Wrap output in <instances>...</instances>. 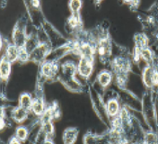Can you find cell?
Here are the masks:
<instances>
[{
	"label": "cell",
	"mask_w": 158,
	"mask_h": 144,
	"mask_svg": "<svg viewBox=\"0 0 158 144\" xmlns=\"http://www.w3.org/2000/svg\"><path fill=\"white\" fill-rule=\"evenodd\" d=\"M12 37H13L14 44L16 45L18 48L25 46L28 36H27L26 32H25V26L24 25L23 26V24L20 22L15 24V28L13 30Z\"/></svg>",
	"instance_id": "1"
},
{
	"label": "cell",
	"mask_w": 158,
	"mask_h": 144,
	"mask_svg": "<svg viewBox=\"0 0 158 144\" xmlns=\"http://www.w3.org/2000/svg\"><path fill=\"white\" fill-rule=\"evenodd\" d=\"M50 52L49 46L46 42H40L38 46L30 53V60L33 62H40Z\"/></svg>",
	"instance_id": "2"
},
{
	"label": "cell",
	"mask_w": 158,
	"mask_h": 144,
	"mask_svg": "<svg viewBox=\"0 0 158 144\" xmlns=\"http://www.w3.org/2000/svg\"><path fill=\"white\" fill-rule=\"evenodd\" d=\"M93 69H94V59L85 57L80 58L77 65V71L82 77H90L93 72Z\"/></svg>",
	"instance_id": "3"
},
{
	"label": "cell",
	"mask_w": 158,
	"mask_h": 144,
	"mask_svg": "<svg viewBox=\"0 0 158 144\" xmlns=\"http://www.w3.org/2000/svg\"><path fill=\"white\" fill-rule=\"evenodd\" d=\"M59 67L55 60H45L41 63L40 71L45 77H53L58 72Z\"/></svg>",
	"instance_id": "4"
},
{
	"label": "cell",
	"mask_w": 158,
	"mask_h": 144,
	"mask_svg": "<svg viewBox=\"0 0 158 144\" xmlns=\"http://www.w3.org/2000/svg\"><path fill=\"white\" fill-rule=\"evenodd\" d=\"M18 55H19V48L13 44H7L5 49V55L4 58H6L11 63L15 62V60H18Z\"/></svg>",
	"instance_id": "5"
},
{
	"label": "cell",
	"mask_w": 158,
	"mask_h": 144,
	"mask_svg": "<svg viewBox=\"0 0 158 144\" xmlns=\"http://www.w3.org/2000/svg\"><path fill=\"white\" fill-rule=\"evenodd\" d=\"M78 135V130L77 128L70 127L64 131L63 142L64 144H74Z\"/></svg>",
	"instance_id": "6"
},
{
	"label": "cell",
	"mask_w": 158,
	"mask_h": 144,
	"mask_svg": "<svg viewBox=\"0 0 158 144\" xmlns=\"http://www.w3.org/2000/svg\"><path fill=\"white\" fill-rule=\"evenodd\" d=\"M155 70L152 66L148 65L147 67L144 68L143 73H142V79L144 84L148 87H152L154 86L153 83V78H154V74H155Z\"/></svg>",
	"instance_id": "7"
},
{
	"label": "cell",
	"mask_w": 158,
	"mask_h": 144,
	"mask_svg": "<svg viewBox=\"0 0 158 144\" xmlns=\"http://www.w3.org/2000/svg\"><path fill=\"white\" fill-rule=\"evenodd\" d=\"M36 115H43L45 113L44 101L41 97H36L32 101V106L31 109Z\"/></svg>",
	"instance_id": "8"
},
{
	"label": "cell",
	"mask_w": 158,
	"mask_h": 144,
	"mask_svg": "<svg viewBox=\"0 0 158 144\" xmlns=\"http://www.w3.org/2000/svg\"><path fill=\"white\" fill-rule=\"evenodd\" d=\"M11 73V62L8 61L6 58H2L0 63V76L1 78L6 80L7 79Z\"/></svg>",
	"instance_id": "9"
},
{
	"label": "cell",
	"mask_w": 158,
	"mask_h": 144,
	"mask_svg": "<svg viewBox=\"0 0 158 144\" xmlns=\"http://www.w3.org/2000/svg\"><path fill=\"white\" fill-rule=\"evenodd\" d=\"M12 116H13V119L17 122V123H22L23 122L27 116H28V110L21 107V106H18L16 108H15V110L13 111V114H12Z\"/></svg>",
	"instance_id": "10"
},
{
	"label": "cell",
	"mask_w": 158,
	"mask_h": 144,
	"mask_svg": "<svg viewBox=\"0 0 158 144\" xmlns=\"http://www.w3.org/2000/svg\"><path fill=\"white\" fill-rule=\"evenodd\" d=\"M106 110H107V114L110 116H117L119 113V104L116 99H110L109 100L106 106Z\"/></svg>",
	"instance_id": "11"
},
{
	"label": "cell",
	"mask_w": 158,
	"mask_h": 144,
	"mask_svg": "<svg viewBox=\"0 0 158 144\" xmlns=\"http://www.w3.org/2000/svg\"><path fill=\"white\" fill-rule=\"evenodd\" d=\"M32 101L33 99L28 93H23L19 97V106L26 109V110H31V106H32Z\"/></svg>",
	"instance_id": "12"
},
{
	"label": "cell",
	"mask_w": 158,
	"mask_h": 144,
	"mask_svg": "<svg viewBox=\"0 0 158 144\" xmlns=\"http://www.w3.org/2000/svg\"><path fill=\"white\" fill-rule=\"evenodd\" d=\"M111 78H112L111 74L109 71H106V70L100 72L98 77H97L99 84L102 86H103V87H106V86H109V84L111 81Z\"/></svg>",
	"instance_id": "13"
},
{
	"label": "cell",
	"mask_w": 158,
	"mask_h": 144,
	"mask_svg": "<svg viewBox=\"0 0 158 144\" xmlns=\"http://www.w3.org/2000/svg\"><path fill=\"white\" fill-rule=\"evenodd\" d=\"M135 43H136V48L138 50L148 48V37L144 33H138L135 36Z\"/></svg>",
	"instance_id": "14"
},
{
	"label": "cell",
	"mask_w": 158,
	"mask_h": 144,
	"mask_svg": "<svg viewBox=\"0 0 158 144\" xmlns=\"http://www.w3.org/2000/svg\"><path fill=\"white\" fill-rule=\"evenodd\" d=\"M15 136H16V138L18 140H20L21 142L25 141L27 139V136H28V131H27V129L24 126H19V127H17L16 132H15Z\"/></svg>",
	"instance_id": "15"
},
{
	"label": "cell",
	"mask_w": 158,
	"mask_h": 144,
	"mask_svg": "<svg viewBox=\"0 0 158 144\" xmlns=\"http://www.w3.org/2000/svg\"><path fill=\"white\" fill-rule=\"evenodd\" d=\"M69 24L71 28H77L80 24H81V19L78 14H72V15L69 18Z\"/></svg>",
	"instance_id": "16"
},
{
	"label": "cell",
	"mask_w": 158,
	"mask_h": 144,
	"mask_svg": "<svg viewBox=\"0 0 158 144\" xmlns=\"http://www.w3.org/2000/svg\"><path fill=\"white\" fill-rule=\"evenodd\" d=\"M144 144H158V136L154 133H148L144 138Z\"/></svg>",
	"instance_id": "17"
},
{
	"label": "cell",
	"mask_w": 158,
	"mask_h": 144,
	"mask_svg": "<svg viewBox=\"0 0 158 144\" xmlns=\"http://www.w3.org/2000/svg\"><path fill=\"white\" fill-rule=\"evenodd\" d=\"M140 58L144 59L146 62H150L153 59V53L152 50L149 48H145L140 50Z\"/></svg>",
	"instance_id": "18"
},
{
	"label": "cell",
	"mask_w": 158,
	"mask_h": 144,
	"mask_svg": "<svg viewBox=\"0 0 158 144\" xmlns=\"http://www.w3.org/2000/svg\"><path fill=\"white\" fill-rule=\"evenodd\" d=\"M18 60L20 62H26L30 60L29 51L25 49V47L19 48V55H18Z\"/></svg>",
	"instance_id": "19"
},
{
	"label": "cell",
	"mask_w": 158,
	"mask_h": 144,
	"mask_svg": "<svg viewBox=\"0 0 158 144\" xmlns=\"http://www.w3.org/2000/svg\"><path fill=\"white\" fill-rule=\"evenodd\" d=\"M69 6L72 14H78L79 10L82 7V2L79 0H72L69 3Z\"/></svg>",
	"instance_id": "20"
},
{
	"label": "cell",
	"mask_w": 158,
	"mask_h": 144,
	"mask_svg": "<svg viewBox=\"0 0 158 144\" xmlns=\"http://www.w3.org/2000/svg\"><path fill=\"white\" fill-rule=\"evenodd\" d=\"M42 130H43V133L47 136L53 134V133H54V128H53L52 124L50 123V121H43Z\"/></svg>",
	"instance_id": "21"
},
{
	"label": "cell",
	"mask_w": 158,
	"mask_h": 144,
	"mask_svg": "<svg viewBox=\"0 0 158 144\" xmlns=\"http://www.w3.org/2000/svg\"><path fill=\"white\" fill-rule=\"evenodd\" d=\"M153 83H154V86H158V71H156V70H155Z\"/></svg>",
	"instance_id": "22"
},
{
	"label": "cell",
	"mask_w": 158,
	"mask_h": 144,
	"mask_svg": "<svg viewBox=\"0 0 158 144\" xmlns=\"http://www.w3.org/2000/svg\"><path fill=\"white\" fill-rule=\"evenodd\" d=\"M8 144H21V141L18 140L16 137H13L12 139H10Z\"/></svg>",
	"instance_id": "23"
},
{
	"label": "cell",
	"mask_w": 158,
	"mask_h": 144,
	"mask_svg": "<svg viewBox=\"0 0 158 144\" xmlns=\"http://www.w3.org/2000/svg\"><path fill=\"white\" fill-rule=\"evenodd\" d=\"M31 4L32 6H34V7H39L40 6L39 1H32V2H31Z\"/></svg>",
	"instance_id": "24"
},
{
	"label": "cell",
	"mask_w": 158,
	"mask_h": 144,
	"mask_svg": "<svg viewBox=\"0 0 158 144\" xmlns=\"http://www.w3.org/2000/svg\"><path fill=\"white\" fill-rule=\"evenodd\" d=\"M42 144H53V142H52V141H50L49 139H46V140L42 142Z\"/></svg>",
	"instance_id": "25"
},
{
	"label": "cell",
	"mask_w": 158,
	"mask_h": 144,
	"mask_svg": "<svg viewBox=\"0 0 158 144\" xmlns=\"http://www.w3.org/2000/svg\"><path fill=\"white\" fill-rule=\"evenodd\" d=\"M137 144H144V142H139V143H137Z\"/></svg>",
	"instance_id": "26"
}]
</instances>
